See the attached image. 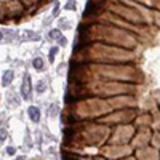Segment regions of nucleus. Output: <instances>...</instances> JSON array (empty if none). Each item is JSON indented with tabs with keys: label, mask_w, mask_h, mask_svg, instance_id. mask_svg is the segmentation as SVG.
<instances>
[{
	"label": "nucleus",
	"mask_w": 160,
	"mask_h": 160,
	"mask_svg": "<svg viewBox=\"0 0 160 160\" xmlns=\"http://www.w3.org/2000/svg\"><path fill=\"white\" fill-rule=\"evenodd\" d=\"M31 96H32V80H31V75L26 74L24 80H23V83H21V98L26 99V101H29Z\"/></svg>",
	"instance_id": "f257e3e1"
},
{
	"label": "nucleus",
	"mask_w": 160,
	"mask_h": 160,
	"mask_svg": "<svg viewBox=\"0 0 160 160\" xmlns=\"http://www.w3.org/2000/svg\"><path fill=\"white\" fill-rule=\"evenodd\" d=\"M27 115H29V118H31V122H34V123H38L40 118H42V112H40V109H38L37 106H29Z\"/></svg>",
	"instance_id": "f03ea898"
},
{
	"label": "nucleus",
	"mask_w": 160,
	"mask_h": 160,
	"mask_svg": "<svg viewBox=\"0 0 160 160\" xmlns=\"http://www.w3.org/2000/svg\"><path fill=\"white\" fill-rule=\"evenodd\" d=\"M21 38L24 40V42H38V40H40V35H38L37 32H34V31L26 29V31H23Z\"/></svg>",
	"instance_id": "7ed1b4c3"
},
{
	"label": "nucleus",
	"mask_w": 160,
	"mask_h": 160,
	"mask_svg": "<svg viewBox=\"0 0 160 160\" xmlns=\"http://www.w3.org/2000/svg\"><path fill=\"white\" fill-rule=\"evenodd\" d=\"M13 80H14V70L8 69L3 72V75H2V87H8V85L13 83Z\"/></svg>",
	"instance_id": "20e7f679"
},
{
	"label": "nucleus",
	"mask_w": 160,
	"mask_h": 160,
	"mask_svg": "<svg viewBox=\"0 0 160 160\" xmlns=\"http://www.w3.org/2000/svg\"><path fill=\"white\" fill-rule=\"evenodd\" d=\"M46 88H48V82H46V79H40V80L35 82V93L42 94V93H45Z\"/></svg>",
	"instance_id": "39448f33"
},
{
	"label": "nucleus",
	"mask_w": 160,
	"mask_h": 160,
	"mask_svg": "<svg viewBox=\"0 0 160 160\" xmlns=\"http://www.w3.org/2000/svg\"><path fill=\"white\" fill-rule=\"evenodd\" d=\"M7 101H8V104H10L11 107H18V106H19V101H21V98L16 96V94L11 93V91H8L7 93Z\"/></svg>",
	"instance_id": "423d86ee"
},
{
	"label": "nucleus",
	"mask_w": 160,
	"mask_h": 160,
	"mask_svg": "<svg viewBox=\"0 0 160 160\" xmlns=\"http://www.w3.org/2000/svg\"><path fill=\"white\" fill-rule=\"evenodd\" d=\"M32 66H34V69L37 70V72H43V70H45V61H43L40 56H37V58H34V61H32Z\"/></svg>",
	"instance_id": "0eeeda50"
},
{
	"label": "nucleus",
	"mask_w": 160,
	"mask_h": 160,
	"mask_svg": "<svg viewBox=\"0 0 160 160\" xmlns=\"http://www.w3.org/2000/svg\"><path fill=\"white\" fill-rule=\"evenodd\" d=\"M58 112H59V106L55 104V103H53V104H50L48 107H46V114H48V117L55 118L56 115H58Z\"/></svg>",
	"instance_id": "6e6552de"
},
{
	"label": "nucleus",
	"mask_w": 160,
	"mask_h": 160,
	"mask_svg": "<svg viewBox=\"0 0 160 160\" xmlns=\"http://www.w3.org/2000/svg\"><path fill=\"white\" fill-rule=\"evenodd\" d=\"M59 37H61V31H59V29H51V31L48 32V38H56V40H58Z\"/></svg>",
	"instance_id": "1a4fd4ad"
},
{
	"label": "nucleus",
	"mask_w": 160,
	"mask_h": 160,
	"mask_svg": "<svg viewBox=\"0 0 160 160\" xmlns=\"http://www.w3.org/2000/svg\"><path fill=\"white\" fill-rule=\"evenodd\" d=\"M8 138V131L7 128H0V144H3Z\"/></svg>",
	"instance_id": "9d476101"
},
{
	"label": "nucleus",
	"mask_w": 160,
	"mask_h": 160,
	"mask_svg": "<svg viewBox=\"0 0 160 160\" xmlns=\"http://www.w3.org/2000/svg\"><path fill=\"white\" fill-rule=\"evenodd\" d=\"M77 8V5H75V0H69V2H67L66 5H64V10H75Z\"/></svg>",
	"instance_id": "9b49d317"
},
{
	"label": "nucleus",
	"mask_w": 160,
	"mask_h": 160,
	"mask_svg": "<svg viewBox=\"0 0 160 160\" xmlns=\"http://www.w3.org/2000/svg\"><path fill=\"white\" fill-rule=\"evenodd\" d=\"M26 146L32 147V139H31V131L29 130H26Z\"/></svg>",
	"instance_id": "f8f14e48"
},
{
	"label": "nucleus",
	"mask_w": 160,
	"mask_h": 160,
	"mask_svg": "<svg viewBox=\"0 0 160 160\" xmlns=\"http://www.w3.org/2000/svg\"><path fill=\"white\" fill-rule=\"evenodd\" d=\"M58 53V46H53L51 51H50V63H53L55 61V55Z\"/></svg>",
	"instance_id": "ddd939ff"
},
{
	"label": "nucleus",
	"mask_w": 160,
	"mask_h": 160,
	"mask_svg": "<svg viewBox=\"0 0 160 160\" xmlns=\"http://www.w3.org/2000/svg\"><path fill=\"white\" fill-rule=\"evenodd\" d=\"M58 45L59 46H66L67 45V38L64 37V35H61V37L58 38Z\"/></svg>",
	"instance_id": "4468645a"
},
{
	"label": "nucleus",
	"mask_w": 160,
	"mask_h": 160,
	"mask_svg": "<svg viewBox=\"0 0 160 160\" xmlns=\"http://www.w3.org/2000/svg\"><path fill=\"white\" fill-rule=\"evenodd\" d=\"M5 152H7L8 155H14V154H16V147H13V146H8Z\"/></svg>",
	"instance_id": "2eb2a0df"
},
{
	"label": "nucleus",
	"mask_w": 160,
	"mask_h": 160,
	"mask_svg": "<svg viewBox=\"0 0 160 160\" xmlns=\"http://www.w3.org/2000/svg\"><path fill=\"white\" fill-rule=\"evenodd\" d=\"M14 160H26V157H24V155H19V157H16Z\"/></svg>",
	"instance_id": "dca6fc26"
},
{
	"label": "nucleus",
	"mask_w": 160,
	"mask_h": 160,
	"mask_svg": "<svg viewBox=\"0 0 160 160\" xmlns=\"http://www.w3.org/2000/svg\"><path fill=\"white\" fill-rule=\"evenodd\" d=\"M0 40H3V32H0Z\"/></svg>",
	"instance_id": "f3484780"
}]
</instances>
